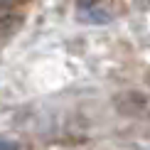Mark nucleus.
I'll return each instance as SVG.
<instances>
[{"instance_id":"nucleus-1","label":"nucleus","mask_w":150,"mask_h":150,"mask_svg":"<svg viewBox=\"0 0 150 150\" xmlns=\"http://www.w3.org/2000/svg\"><path fill=\"white\" fill-rule=\"evenodd\" d=\"M121 0H76V17L89 25H106L121 15Z\"/></svg>"},{"instance_id":"nucleus-2","label":"nucleus","mask_w":150,"mask_h":150,"mask_svg":"<svg viewBox=\"0 0 150 150\" xmlns=\"http://www.w3.org/2000/svg\"><path fill=\"white\" fill-rule=\"evenodd\" d=\"M22 27V17L15 12H3L0 15V45H5L8 40H12Z\"/></svg>"},{"instance_id":"nucleus-3","label":"nucleus","mask_w":150,"mask_h":150,"mask_svg":"<svg viewBox=\"0 0 150 150\" xmlns=\"http://www.w3.org/2000/svg\"><path fill=\"white\" fill-rule=\"evenodd\" d=\"M0 150H20L15 140H8V138H0Z\"/></svg>"},{"instance_id":"nucleus-4","label":"nucleus","mask_w":150,"mask_h":150,"mask_svg":"<svg viewBox=\"0 0 150 150\" xmlns=\"http://www.w3.org/2000/svg\"><path fill=\"white\" fill-rule=\"evenodd\" d=\"M133 3L138 5V8H148V5H150V0H133Z\"/></svg>"}]
</instances>
